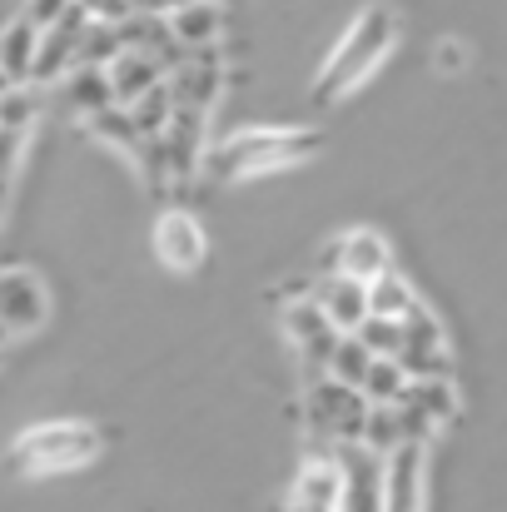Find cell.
I'll return each instance as SVG.
<instances>
[{
	"mask_svg": "<svg viewBox=\"0 0 507 512\" xmlns=\"http://www.w3.org/2000/svg\"><path fill=\"white\" fill-rule=\"evenodd\" d=\"M368 393L363 388H353V383H343L334 373H319V378H309V388H304V418H309V428L319 433V438H329V443H363V428H368Z\"/></svg>",
	"mask_w": 507,
	"mask_h": 512,
	"instance_id": "277c9868",
	"label": "cell"
},
{
	"mask_svg": "<svg viewBox=\"0 0 507 512\" xmlns=\"http://www.w3.org/2000/svg\"><path fill=\"white\" fill-rule=\"evenodd\" d=\"M95 20H130L135 15V0H80Z\"/></svg>",
	"mask_w": 507,
	"mask_h": 512,
	"instance_id": "4316f807",
	"label": "cell"
},
{
	"mask_svg": "<svg viewBox=\"0 0 507 512\" xmlns=\"http://www.w3.org/2000/svg\"><path fill=\"white\" fill-rule=\"evenodd\" d=\"M60 90H65V100H70V115H75V120H95L100 110L120 105L115 80H110V65H90V60H80V65L60 80Z\"/></svg>",
	"mask_w": 507,
	"mask_h": 512,
	"instance_id": "9a60e30c",
	"label": "cell"
},
{
	"mask_svg": "<svg viewBox=\"0 0 507 512\" xmlns=\"http://www.w3.org/2000/svg\"><path fill=\"white\" fill-rule=\"evenodd\" d=\"M110 80H115V95L120 105H135L145 90L165 85L169 80V60L155 50H140V45H125L115 60H110Z\"/></svg>",
	"mask_w": 507,
	"mask_h": 512,
	"instance_id": "5bb4252c",
	"label": "cell"
},
{
	"mask_svg": "<svg viewBox=\"0 0 507 512\" xmlns=\"http://www.w3.org/2000/svg\"><path fill=\"white\" fill-rule=\"evenodd\" d=\"M463 398H458V383L453 373H438V378H413L408 393H403V418H408V438H433L438 428H448L458 418Z\"/></svg>",
	"mask_w": 507,
	"mask_h": 512,
	"instance_id": "9c48e42d",
	"label": "cell"
},
{
	"mask_svg": "<svg viewBox=\"0 0 507 512\" xmlns=\"http://www.w3.org/2000/svg\"><path fill=\"white\" fill-rule=\"evenodd\" d=\"M179 5H189V0H135V15H160V20H169Z\"/></svg>",
	"mask_w": 507,
	"mask_h": 512,
	"instance_id": "f1b7e54d",
	"label": "cell"
},
{
	"mask_svg": "<svg viewBox=\"0 0 507 512\" xmlns=\"http://www.w3.org/2000/svg\"><path fill=\"white\" fill-rule=\"evenodd\" d=\"M169 30L184 50H204V45H219L224 35V5L219 0H189L169 15Z\"/></svg>",
	"mask_w": 507,
	"mask_h": 512,
	"instance_id": "e0dca14e",
	"label": "cell"
},
{
	"mask_svg": "<svg viewBox=\"0 0 507 512\" xmlns=\"http://www.w3.org/2000/svg\"><path fill=\"white\" fill-rule=\"evenodd\" d=\"M324 150L319 130L309 125H289V130H239L229 140H219L204 155V174L219 184H239V179H264V174H284L309 165Z\"/></svg>",
	"mask_w": 507,
	"mask_h": 512,
	"instance_id": "7a4b0ae2",
	"label": "cell"
},
{
	"mask_svg": "<svg viewBox=\"0 0 507 512\" xmlns=\"http://www.w3.org/2000/svg\"><path fill=\"white\" fill-rule=\"evenodd\" d=\"M174 110H179V100H174L169 80L165 85H155V90H145V95L130 105V115L140 120V130H145V135H165L169 120H174Z\"/></svg>",
	"mask_w": 507,
	"mask_h": 512,
	"instance_id": "cb8c5ba5",
	"label": "cell"
},
{
	"mask_svg": "<svg viewBox=\"0 0 507 512\" xmlns=\"http://www.w3.org/2000/svg\"><path fill=\"white\" fill-rule=\"evenodd\" d=\"M40 40H45V25L30 20V15L20 10V15L10 20L5 40H0V75H5V85H25V80H35Z\"/></svg>",
	"mask_w": 507,
	"mask_h": 512,
	"instance_id": "2e32d148",
	"label": "cell"
},
{
	"mask_svg": "<svg viewBox=\"0 0 507 512\" xmlns=\"http://www.w3.org/2000/svg\"><path fill=\"white\" fill-rule=\"evenodd\" d=\"M50 324V289L35 269L5 264L0 269V329L5 339H30Z\"/></svg>",
	"mask_w": 507,
	"mask_h": 512,
	"instance_id": "5b68a950",
	"label": "cell"
},
{
	"mask_svg": "<svg viewBox=\"0 0 507 512\" xmlns=\"http://www.w3.org/2000/svg\"><path fill=\"white\" fill-rule=\"evenodd\" d=\"M105 433L85 418H55V423H35L25 428L10 453H5V473L15 483H40V478H60V473H80L100 458Z\"/></svg>",
	"mask_w": 507,
	"mask_h": 512,
	"instance_id": "3957f363",
	"label": "cell"
},
{
	"mask_svg": "<svg viewBox=\"0 0 507 512\" xmlns=\"http://www.w3.org/2000/svg\"><path fill=\"white\" fill-rule=\"evenodd\" d=\"M70 5H75V0H25V15H30V20H40V25H55Z\"/></svg>",
	"mask_w": 507,
	"mask_h": 512,
	"instance_id": "83f0119b",
	"label": "cell"
},
{
	"mask_svg": "<svg viewBox=\"0 0 507 512\" xmlns=\"http://www.w3.org/2000/svg\"><path fill=\"white\" fill-rule=\"evenodd\" d=\"M433 65H438V70H448V75H458V70L468 65L463 40H438V45H433Z\"/></svg>",
	"mask_w": 507,
	"mask_h": 512,
	"instance_id": "484cf974",
	"label": "cell"
},
{
	"mask_svg": "<svg viewBox=\"0 0 507 512\" xmlns=\"http://www.w3.org/2000/svg\"><path fill=\"white\" fill-rule=\"evenodd\" d=\"M324 264L334 269V274H348V279H358V284H373V279H383L388 269H393V249H388V239L378 234V229H343L338 239H329V249H324Z\"/></svg>",
	"mask_w": 507,
	"mask_h": 512,
	"instance_id": "30bf717a",
	"label": "cell"
},
{
	"mask_svg": "<svg viewBox=\"0 0 507 512\" xmlns=\"http://www.w3.org/2000/svg\"><path fill=\"white\" fill-rule=\"evenodd\" d=\"M373 348L358 339V334H343L334 348V358H329V373L334 378H343V383H353V388H363V378H368V368H373Z\"/></svg>",
	"mask_w": 507,
	"mask_h": 512,
	"instance_id": "603a6c76",
	"label": "cell"
},
{
	"mask_svg": "<svg viewBox=\"0 0 507 512\" xmlns=\"http://www.w3.org/2000/svg\"><path fill=\"white\" fill-rule=\"evenodd\" d=\"M169 90H174V100L179 105H189V110H214V100H219V90H224V65H219V50L214 45H204V50H189V55H179L174 60V70H169Z\"/></svg>",
	"mask_w": 507,
	"mask_h": 512,
	"instance_id": "8fae6325",
	"label": "cell"
},
{
	"mask_svg": "<svg viewBox=\"0 0 507 512\" xmlns=\"http://www.w3.org/2000/svg\"><path fill=\"white\" fill-rule=\"evenodd\" d=\"M40 115H45L40 85L35 90L30 85H5V95H0V130H35Z\"/></svg>",
	"mask_w": 507,
	"mask_h": 512,
	"instance_id": "ffe728a7",
	"label": "cell"
},
{
	"mask_svg": "<svg viewBox=\"0 0 507 512\" xmlns=\"http://www.w3.org/2000/svg\"><path fill=\"white\" fill-rule=\"evenodd\" d=\"M279 329H284V339L299 348V358H304V368H309V378H319V373H329V358H334L338 348V324L319 309V299L314 294H299V299H289L284 309H279Z\"/></svg>",
	"mask_w": 507,
	"mask_h": 512,
	"instance_id": "8992f818",
	"label": "cell"
},
{
	"mask_svg": "<svg viewBox=\"0 0 507 512\" xmlns=\"http://www.w3.org/2000/svg\"><path fill=\"white\" fill-rule=\"evenodd\" d=\"M150 244H155V259H160L165 269H174V274H199L204 259H209V234H204V224H199L189 209H179V204L155 219Z\"/></svg>",
	"mask_w": 507,
	"mask_h": 512,
	"instance_id": "ba28073f",
	"label": "cell"
},
{
	"mask_svg": "<svg viewBox=\"0 0 507 512\" xmlns=\"http://www.w3.org/2000/svg\"><path fill=\"white\" fill-rule=\"evenodd\" d=\"M358 339L368 343L378 358H403V343H408V324L403 319H383V314H368Z\"/></svg>",
	"mask_w": 507,
	"mask_h": 512,
	"instance_id": "d4e9b609",
	"label": "cell"
},
{
	"mask_svg": "<svg viewBox=\"0 0 507 512\" xmlns=\"http://www.w3.org/2000/svg\"><path fill=\"white\" fill-rule=\"evenodd\" d=\"M343 463V512H388V453L368 443H338Z\"/></svg>",
	"mask_w": 507,
	"mask_h": 512,
	"instance_id": "52a82bcc",
	"label": "cell"
},
{
	"mask_svg": "<svg viewBox=\"0 0 507 512\" xmlns=\"http://www.w3.org/2000/svg\"><path fill=\"white\" fill-rule=\"evenodd\" d=\"M408 383H413V373H408L403 358H373V368L363 378V393H368V403H403Z\"/></svg>",
	"mask_w": 507,
	"mask_h": 512,
	"instance_id": "44dd1931",
	"label": "cell"
},
{
	"mask_svg": "<svg viewBox=\"0 0 507 512\" xmlns=\"http://www.w3.org/2000/svg\"><path fill=\"white\" fill-rule=\"evenodd\" d=\"M398 40H403L398 10L383 5V0L363 5V10L348 20V30L338 35V45L329 50V60L319 65V75H314V90H309L314 105H338V100H348L358 85H368L373 70L398 50Z\"/></svg>",
	"mask_w": 507,
	"mask_h": 512,
	"instance_id": "6da1fadb",
	"label": "cell"
},
{
	"mask_svg": "<svg viewBox=\"0 0 507 512\" xmlns=\"http://www.w3.org/2000/svg\"><path fill=\"white\" fill-rule=\"evenodd\" d=\"M403 363H408V373H413V378H438V373H453L448 334H443V324H438V319H433L428 309H418V314L408 319Z\"/></svg>",
	"mask_w": 507,
	"mask_h": 512,
	"instance_id": "7c38bea8",
	"label": "cell"
},
{
	"mask_svg": "<svg viewBox=\"0 0 507 512\" xmlns=\"http://www.w3.org/2000/svg\"><path fill=\"white\" fill-rule=\"evenodd\" d=\"M309 294L319 299V309L338 324V334H358V329H363V319L373 314L368 284H358V279H348V274H334V269H329Z\"/></svg>",
	"mask_w": 507,
	"mask_h": 512,
	"instance_id": "4fadbf2b",
	"label": "cell"
},
{
	"mask_svg": "<svg viewBox=\"0 0 507 512\" xmlns=\"http://www.w3.org/2000/svg\"><path fill=\"white\" fill-rule=\"evenodd\" d=\"M368 299H373V314H383V319H403V324L423 309V299L413 294V284H408L403 274H393V269H388L383 279L368 284Z\"/></svg>",
	"mask_w": 507,
	"mask_h": 512,
	"instance_id": "d6986e66",
	"label": "cell"
},
{
	"mask_svg": "<svg viewBox=\"0 0 507 512\" xmlns=\"http://www.w3.org/2000/svg\"><path fill=\"white\" fill-rule=\"evenodd\" d=\"M90 125V135L100 140V145H110V150H120L125 160H135L140 155V145L150 140L145 130H140V120L130 115V105H110V110H100L95 120H85Z\"/></svg>",
	"mask_w": 507,
	"mask_h": 512,
	"instance_id": "ac0fdd59",
	"label": "cell"
},
{
	"mask_svg": "<svg viewBox=\"0 0 507 512\" xmlns=\"http://www.w3.org/2000/svg\"><path fill=\"white\" fill-rule=\"evenodd\" d=\"M408 438V418H403V403H373L368 408V428H363V443L378 448V453H393L398 443Z\"/></svg>",
	"mask_w": 507,
	"mask_h": 512,
	"instance_id": "7402d4cb",
	"label": "cell"
}]
</instances>
